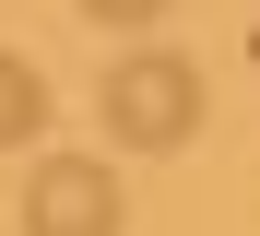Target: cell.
<instances>
[{
  "label": "cell",
  "mask_w": 260,
  "mask_h": 236,
  "mask_svg": "<svg viewBox=\"0 0 260 236\" xmlns=\"http://www.w3.org/2000/svg\"><path fill=\"white\" fill-rule=\"evenodd\" d=\"M95 107H107V142H130V154H178V142L201 130V59H178V47H130Z\"/></svg>",
  "instance_id": "6da1fadb"
},
{
  "label": "cell",
  "mask_w": 260,
  "mask_h": 236,
  "mask_svg": "<svg viewBox=\"0 0 260 236\" xmlns=\"http://www.w3.org/2000/svg\"><path fill=\"white\" fill-rule=\"evenodd\" d=\"M24 236H118V177L95 154H48L24 177Z\"/></svg>",
  "instance_id": "7a4b0ae2"
},
{
  "label": "cell",
  "mask_w": 260,
  "mask_h": 236,
  "mask_svg": "<svg viewBox=\"0 0 260 236\" xmlns=\"http://www.w3.org/2000/svg\"><path fill=\"white\" fill-rule=\"evenodd\" d=\"M48 130V83H36V59H12V47H0V154H12V142H36Z\"/></svg>",
  "instance_id": "3957f363"
},
{
  "label": "cell",
  "mask_w": 260,
  "mask_h": 236,
  "mask_svg": "<svg viewBox=\"0 0 260 236\" xmlns=\"http://www.w3.org/2000/svg\"><path fill=\"white\" fill-rule=\"evenodd\" d=\"M83 12H95V24H154L166 0H83Z\"/></svg>",
  "instance_id": "277c9868"
}]
</instances>
